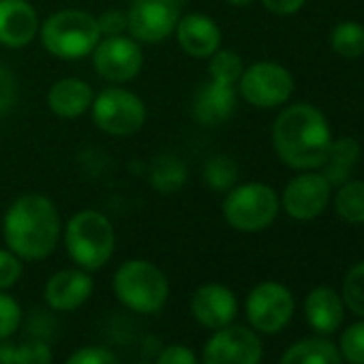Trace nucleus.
Listing matches in <instances>:
<instances>
[{"mask_svg": "<svg viewBox=\"0 0 364 364\" xmlns=\"http://www.w3.org/2000/svg\"><path fill=\"white\" fill-rule=\"evenodd\" d=\"M22 319H24V315H22L20 302L14 296H9L7 291H0V341L16 334Z\"/></svg>", "mask_w": 364, "mask_h": 364, "instance_id": "obj_30", "label": "nucleus"}, {"mask_svg": "<svg viewBox=\"0 0 364 364\" xmlns=\"http://www.w3.org/2000/svg\"><path fill=\"white\" fill-rule=\"evenodd\" d=\"M264 347L259 336L245 328L230 323L215 330V334L204 345V364H259Z\"/></svg>", "mask_w": 364, "mask_h": 364, "instance_id": "obj_12", "label": "nucleus"}, {"mask_svg": "<svg viewBox=\"0 0 364 364\" xmlns=\"http://www.w3.org/2000/svg\"><path fill=\"white\" fill-rule=\"evenodd\" d=\"M236 88L238 97L249 105L257 109H274L289 101L294 92V77L287 67L272 60H259L245 67Z\"/></svg>", "mask_w": 364, "mask_h": 364, "instance_id": "obj_9", "label": "nucleus"}, {"mask_svg": "<svg viewBox=\"0 0 364 364\" xmlns=\"http://www.w3.org/2000/svg\"><path fill=\"white\" fill-rule=\"evenodd\" d=\"M187 0H131L127 14V35L141 46L167 41L178 20L185 14Z\"/></svg>", "mask_w": 364, "mask_h": 364, "instance_id": "obj_8", "label": "nucleus"}, {"mask_svg": "<svg viewBox=\"0 0 364 364\" xmlns=\"http://www.w3.org/2000/svg\"><path fill=\"white\" fill-rule=\"evenodd\" d=\"M56 330H58V321L48 311H33V315L28 317V334L35 338L50 341L56 334Z\"/></svg>", "mask_w": 364, "mask_h": 364, "instance_id": "obj_35", "label": "nucleus"}, {"mask_svg": "<svg viewBox=\"0 0 364 364\" xmlns=\"http://www.w3.org/2000/svg\"><path fill=\"white\" fill-rule=\"evenodd\" d=\"M97 24L101 31V37H116L127 33V14L118 9H107L101 16H97Z\"/></svg>", "mask_w": 364, "mask_h": 364, "instance_id": "obj_37", "label": "nucleus"}, {"mask_svg": "<svg viewBox=\"0 0 364 364\" xmlns=\"http://www.w3.org/2000/svg\"><path fill=\"white\" fill-rule=\"evenodd\" d=\"M0 364H16V345L7 338L0 341Z\"/></svg>", "mask_w": 364, "mask_h": 364, "instance_id": "obj_39", "label": "nucleus"}, {"mask_svg": "<svg viewBox=\"0 0 364 364\" xmlns=\"http://www.w3.org/2000/svg\"><path fill=\"white\" fill-rule=\"evenodd\" d=\"M191 315L204 328H225L238 315V298L223 283H204L191 296Z\"/></svg>", "mask_w": 364, "mask_h": 364, "instance_id": "obj_14", "label": "nucleus"}, {"mask_svg": "<svg viewBox=\"0 0 364 364\" xmlns=\"http://www.w3.org/2000/svg\"><path fill=\"white\" fill-rule=\"evenodd\" d=\"M92 69L97 75L109 84H127L135 80L144 69L141 43L131 35L101 37L90 54Z\"/></svg>", "mask_w": 364, "mask_h": 364, "instance_id": "obj_10", "label": "nucleus"}, {"mask_svg": "<svg viewBox=\"0 0 364 364\" xmlns=\"http://www.w3.org/2000/svg\"><path fill=\"white\" fill-rule=\"evenodd\" d=\"M187 165L173 152H161L154 154V159L148 165V185L159 196H171L178 193L187 185Z\"/></svg>", "mask_w": 364, "mask_h": 364, "instance_id": "obj_21", "label": "nucleus"}, {"mask_svg": "<svg viewBox=\"0 0 364 364\" xmlns=\"http://www.w3.org/2000/svg\"><path fill=\"white\" fill-rule=\"evenodd\" d=\"M358 161H360V146L355 139L351 137H341L336 141L332 139L328 156L321 165V173L330 185L341 187L343 182L349 180L351 169L358 165Z\"/></svg>", "mask_w": 364, "mask_h": 364, "instance_id": "obj_22", "label": "nucleus"}, {"mask_svg": "<svg viewBox=\"0 0 364 364\" xmlns=\"http://www.w3.org/2000/svg\"><path fill=\"white\" fill-rule=\"evenodd\" d=\"M173 37L180 50L196 60H208L221 48L223 41L221 26L210 16L200 11L182 14L173 31Z\"/></svg>", "mask_w": 364, "mask_h": 364, "instance_id": "obj_15", "label": "nucleus"}, {"mask_svg": "<svg viewBox=\"0 0 364 364\" xmlns=\"http://www.w3.org/2000/svg\"><path fill=\"white\" fill-rule=\"evenodd\" d=\"M294 315L291 291L277 281H264L247 296V317L264 334L281 332Z\"/></svg>", "mask_w": 364, "mask_h": 364, "instance_id": "obj_11", "label": "nucleus"}, {"mask_svg": "<svg viewBox=\"0 0 364 364\" xmlns=\"http://www.w3.org/2000/svg\"><path fill=\"white\" fill-rule=\"evenodd\" d=\"M223 219L238 232H262L270 228L281 210L279 193L266 182H242L223 198Z\"/></svg>", "mask_w": 364, "mask_h": 364, "instance_id": "obj_6", "label": "nucleus"}, {"mask_svg": "<svg viewBox=\"0 0 364 364\" xmlns=\"http://www.w3.org/2000/svg\"><path fill=\"white\" fill-rule=\"evenodd\" d=\"M43 50L65 63L84 60L101 39L97 16L82 9H60L41 20L39 37Z\"/></svg>", "mask_w": 364, "mask_h": 364, "instance_id": "obj_4", "label": "nucleus"}, {"mask_svg": "<svg viewBox=\"0 0 364 364\" xmlns=\"http://www.w3.org/2000/svg\"><path fill=\"white\" fill-rule=\"evenodd\" d=\"M304 315L319 334H332L343 321V298L332 287H315L304 300Z\"/></svg>", "mask_w": 364, "mask_h": 364, "instance_id": "obj_20", "label": "nucleus"}, {"mask_svg": "<svg viewBox=\"0 0 364 364\" xmlns=\"http://www.w3.org/2000/svg\"><path fill=\"white\" fill-rule=\"evenodd\" d=\"M41 18L28 0H0V46L22 50L39 37Z\"/></svg>", "mask_w": 364, "mask_h": 364, "instance_id": "obj_17", "label": "nucleus"}, {"mask_svg": "<svg viewBox=\"0 0 364 364\" xmlns=\"http://www.w3.org/2000/svg\"><path fill=\"white\" fill-rule=\"evenodd\" d=\"M95 127L109 137H131L146 124L148 109L139 95L120 84L99 90L90 105Z\"/></svg>", "mask_w": 364, "mask_h": 364, "instance_id": "obj_7", "label": "nucleus"}, {"mask_svg": "<svg viewBox=\"0 0 364 364\" xmlns=\"http://www.w3.org/2000/svg\"><path fill=\"white\" fill-rule=\"evenodd\" d=\"M60 238L71 262L86 272L101 270L116 249V230L112 221L95 208L75 213L63 225Z\"/></svg>", "mask_w": 364, "mask_h": 364, "instance_id": "obj_3", "label": "nucleus"}, {"mask_svg": "<svg viewBox=\"0 0 364 364\" xmlns=\"http://www.w3.org/2000/svg\"><path fill=\"white\" fill-rule=\"evenodd\" d=\"M272 146L277 156L291 169H319L332 146L326 116L311 103L285 107L272 124Z\"/></svg>", "mask_w": 364, "mask_h": 364, "instance_id": "obj_2", "label": "nucleus"}, {"mask_svg": "<svg viewBox=\"0 0 364 364\" xmlns=\"http://www.w3.org/2000/svg\"><path fill=\"white\" fill-rule=\"evenodd\" d=\"M281 364H341V351L326 338H304L283 353Z\"/></svg>", "mask_w": 364, "mask_h": 364, "instance_id": "obj_23", "label": "nucleus"}, {"mask_svg": "<svg viewBox=\"0 0 364 364\" xmlns=\"http://www.w3.org/2000/svg\"><path fill=\"white\" fill-rule=\"evenodd\" d=\"M343 304L364 317V262L355 264L343 281Z\"/></svg>", "mask_w": 364, "mask_h": 364, "instance_id": "obj_28", "label": "nucleus"}, {"mask_svg": "<svg viewBox=\"0 0 364 364\" xmlns=\"http://www.w3.org/2000/svg\"><path fill=\"white\" fill-rule=\"evenodd\" d=\"M92 99H95V90L86 80L63 77L50 86L46 95V105L56 118L75 120L90 112Z\"/></svg>", "mask_w": 364, "mask_h": 364, "instance_id": "obj_19", "label": "nucleus"}, {"mask_svg": "<svg viewBox=\"0 0 364 364\" xmlns=\"http://www.w3.org/2000/svg\"><path fill=\"white\" fill-rule=\"evenodd\" d=\"M336 215L347 223H364V180H347L334 198Z\"/></svg>", "mask_w": 364, "mask_h": 364, "instance_id": "obj_25", "label": "nucleus"}, {"mask_svg": "<svg viewBox=\"0 0 364 364\" xmlns=\"http://www.w3.org/2000/svg\"><path fill=\"white\" fill-rule=\"evenodd\" d=\"M330 191L332 185L323 178V173L304 171L291 178L285 189L281 200V208L296 221H311L319 217L328 202H330Z\"/></svg>", "mask_w": 364, "mask_h": 364, "instance_id": "obj_13", "label": "nucleus"}, {"mask_svg": "<svg viewBox=\"0 0 364 364\" xmlns=\"http://www.w3.org/2000/svg\"><path fill=\"white\" fill-rule=\"evenodd\" d=\"M65 364H120L116 353L101 345H88L73 351Z\"/></svg>", "mask_w": 364, "mask_h": 364, "instance_id": "obj_34", "label": "nucleus"}, {"mask_svg": "<svg viewBox=\"0 0 364 364\" xmlns=\"http://www.w3.org/2000/svg\"><path fill=\"white\" fill-rule=\"evenodd\" d=\"M238 103V88L217 80L202 82L191 97V116L202 127H219L228 122Z\"/></svg>", "mask_w": 364, "mask_h": 364, "instance_id": "obj_16", "label": "nucleus"}, {"mask_svg": "<svg viewBox=\"0 0 364 364\" xmlns=\"http://www.w3.org/2000/svg\"><path fill=\"white\" fill-rule=\"evenodd\" d=\"M156 364H200V360L187 345H165L156 353Z\"/></svg>", "mask_w": 364, "mask_h": 364, "instance_id": "obj_36", "label": "nucleus"}, {"mask_svg": "<svg viewBox=\"0 0 364 364\" xmlns=\"http://www.w3.org/2000/svg\"><path fill=\"white\" fill-rule=\"evenodd\" d=\"M63 236V221L56 204L43 193L16 198L3 215V240L22 262L50 257Z\"/></svg>", "mask_w": 364, "mask_h": 364, "instance_id": "obj_1", "label": "nucleus"}, {"mask_svg": "<svg viewBox=\"0 0 364 364\" xmlns=\"http://www.w3.org/2000/svg\"><path fill=\"white\" fill-rule=\"evenodd\" d=\"M338 351L349 364H364V321H358L343 332Z\"/></svg>", "mask_w": 364, "mask_h": 364, "instance_id": "obj_29", "label": "nucleus"}, {"mask_svg": "<svg viewBox=\"0 0 364 364\" xmlns=\"http://www.w3.org/2000/svg\"><path fill=\"white\" fill-rule=\"evenodd\" d=\"M22 274H24L22 259L7 247L0 249V291L11 289L22 279Z\"/></svg>", "mask_w": 364, "mask_h": 364, "instance_id": "obj_33", "label": "nucleus"}, {"mask_svg": "<svg viewBox=\"0 0 364 364\" xmlns=\"http://www.w3.org/2000/svg\"><path fill=\"white\" fill-rule=\"evenodd\" d=\"M118 302L139 315L159 313L169 298L165 272L148 259H127L118 266L112 281Z\"/></svg>", "mask_w": 364, "mask_h": 364, "instance_id": "obj_5", "label": "nucleus"}, {"mask_svg": "<svg viewBox=\"0 0 364 364\" xmlns=\"http://www.w3.org/2000/svg\"><path fill=\"white\" fill-rule=\"evenodd\" d=\"M16 364H52L50 341L33 336L22 345H16Z\"/></svg>", "mask_w": 364, "mask_h": 364, "instance_id": "obj_31", "label": "nucleus"}, {"mask_svg": "<svg viewBox=\"0 0 364 364\" xmlns=\"http://www.w3.org/2000/svg\"><path fill=\"white\" fill-rule=\"evenodd\" d=\"M202 180L215 193H228L238 185V165L228 154H215L204 163Z\"/></svg>", "mask_w": 364, "mask_h": 364, "instance_id": "obj_24", "label": "nucleus"}, {"mask_svg": "<svg viewBox=\"0 0 364 364\" xmlns=\"http://www.w3.org/2000/svg\"><path fill=\"white\" fill-rule=\"evenodd\" d=\"M259 3L274 16H294L304 7L306 0H259Z\"/></svg>", "mask_w": 364, "mask_h": 364, "instance_id": "obj_38", "label": "nucleus"}, {"mask_svg": "<svg viewBox=\"0 0 364 364\" xmlns=\"http://www.w3.org/2000/svg\"><path fill=\"white\" fill-rule=\"evenodd\" d=\"M242 71H245V63H242V56L236 50L219 48L208 58V77L210 80L238 86V80H240Z\"/></svg>", "mask_w": 364, "mask_h": 364, "instance_id": "obj_27", "label": "nucleus"}, {"mask_svg": "<svg viewBox=\"0 0 364 364\" xmlns=\"http://www.w3.org/2000/svg\"><path fill=\"white\" fill-rule=\"evenodd\" d=\"M92 289H95V281H92L90 272H86L77 266L63 268L48 279V283L43 287V298L50 309L69 313V311L84 306L88 302V298L92 296Z\"/></svg>", "mask_w": 364, "mask_h": 364, "instance_id": "obj_18", "label": "nucleus"}, {"mask_svg": "<svg viewBox=\"0 0 364 364\" xmlns=\"http://www.w3.org/2000/svg\"><path fill=\"white\" fill-rule=\"evenodd\" d=\"M18 97H20V86L16 73L11 71L9 65L0 63V118H5L14 112Z\"/></svg>", "mask_w": 364, "mask_h": 364, "instance_id": "obj_32", "label": "nucleus"}, {"mask_svg": "<svg viewBox=\"0 0 364 364\" xmlns=\"http://www.w3.org/2000/svg\"><path fill=\"white\" fill-rule=\"evenodd\" d=\"M228 5H232V7H249L253 0H225Z\"/></svg>", "mask_w": 364, "mask_h": 364, "instance_id": "obj_40", "label": "nucleus"}, {"mask_svg": "<svg viewBox=\"0 0 364 364\" xmlns=\"http://www.w3.org/2000/svg\"><path fill=\"white\" fill-rule=\"evenodd\" d=\"M330 48L343 58H360L364 54V26L341 22L330 33Z\"/></svg>", "mask_w": 364, "mask_h": 364, "instance_id": "obj_26", "label": "nucleus"}]
</instances>
